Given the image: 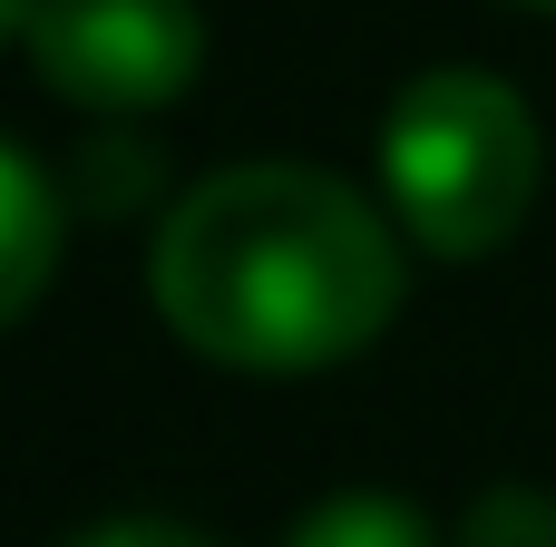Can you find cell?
<instances>
[{
    "mask_svg": "<svg viewBox=\"0 0 556 547\" xmlns=\"http://www.w3.org/2000/svg\"><path fill=\"white\" fill-rule=\"evenodd\" d=\"M29 69L49 98L88 117H147L176 108L205 69L195 0H29Z\"/></svg>",
    "mask_w": 556,
    "mask_h": 547,
    "instance_id": "3",
    "label": "cell"
},
{
    "mask_svg": "<svg viewBox=\"0 0 556 547\" xmlns=\"http://www.w3.org/2000/svg\"><path fill=\"white\" fill-rule=\"evenodd\" d=\"M459 547H556V489H528V480L489 489L459 519Z\"/></svg>",
    "mask_w": 556,
    "mask_h": 547,
    "instance_id": "7",
    "label": "cell"
},
{
    "mask_svg": "<svg viewBox=\"0 0 556 547\" xmlns=\"http://www.w3.org/2000/svg\"><path fill=\"white\" fill-rule=\"evenodd\" d=\"M68 547H215V538H195L186 519H98V529H78Z\"/></svg>",
    "mask_w": 556,
    "mask_h": 547,
    "instance_id": "8",
    "label": "cell"
},
{
    "mask_svg": "<svg viewBox=\"0 0 556 547\" xmlns=\"http://www.w3.org/2000/svg\"><path fill=\"white\" fill-rule=\"evenodd\" d=\"M518 10H556V0H518Z\"/></svg>",
    "mask_w": 556,
    "mask_h": 547,
    "instance_id": "10",
    "label": "cell"
},
{
    "mask_svg": "<svg viewBox=\"0 0 556 547\" xmlns=\"http://www.w3.org/2000/svg\"><path fill=\"white\" fill-rule=\"evenodd\" d=\"M547 176V137L538 108L489 78V69H420L391 117H381V186H391V225L420 254H498Z\"/></svg>",
    "mask_w": 556,
    "mask_h": 547,
    "instance_id": "2",
    "label": "cell"
},
{
    "mask_svg": "<svg viewBox=\"0 0 556 547\" xmlns=\"http://www.w3.org/2000/svg\"><path fill=\"white\" fill-rule=\"evenodd\" d=\"M156 186H166V157L147 147V137H88L78 157H68V215H98V225H117V215H147L156 206Z\"/></svg>",
    "mask_w": 556,
    "mask_h": 547,
    "instance_id": "5",
    "label": "cell"
},
{
    "mask_svg": "<svg viewBox=\"0 0 556 547\" xmlns=\"http://www.w3.org/2000/svg\"><path fill=\"white\" fill-rule=\"evenodd\" d=\"M29 29V0H0V39H20Z\"/></svg>",
    "mask_w": 556,
    "mask_h": 547,
    "instance_id": "9",
    "label": "cell"
},
{
    "mask_svg": "<svg viewBox=\"0 0 556 547\" xmlns=\"http://www.w3.org/2000/svg\"><path fill=\"white\" fill-rule=\"evenodd\" d=\"M283 547H440V529L410 509V499H381V489H352V499H323L313 519H293Z\"/></svg>",
    "mask_w": 556,
    "mask_h": 547,
    "instance_id": "6",
    "label": "cell"
},
{
    "mask_svg": "<svg viewBox=\"0 0 556 547\" xmlns=\"http://www.w3.org/2000/svg\"><path fill=\"white\" fill-rule=\"evenodd\" d=\"M401 225L303 157L215 166L156 225L147 294L166 333L225 372H323L391 333L401 313Z\"/></svg>",
    "mask_w": 556,
    "mask_h": 547,
    "instance_id": "1",
    "label": "cell"
},
{
    "mask_svg": "<svg viewBox=\"0 0 556 547\" xmlns=\"http://www.w3.org/2000/svg\"><path fill=\"white\" fill-rule=\"evenodd\" d=\"M59 245H68V186H49V166L0 137V333L49 294Z\"/></svg>",
    "mask_w": 556,
    "mask_h": 547,
    "instance_id": "4",
    "label": "cell"
}]
</instances>
